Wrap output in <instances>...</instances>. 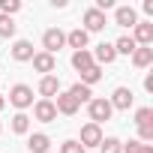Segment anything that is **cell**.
<instances>
[{
  "instance_id": "obj_24",
  "label": "cell",
  "mask_w": 153,
  "mask_h": 153,
  "mask_svg": "<svg viewBox=\"0 0 153 153\" xmlns=\"http://www.w3.org/2000/svg\"><path fill=\"white\" fill-rule=\"evenodd\" d=\"M135 123H138V126H150V123H153V108H147V105L138 108V111H135Z\"/></svg>"
},
{
  "instance_id": "obj_19",
  "label": "cell",
  "mask_w": 153,
  "mask_h": 153,
  "mask_svg": "<svg viewBox=\"0 0 153 153\" xmlns=\"http://www.w3.org/2000/svg\"><path fill=\"white\" fill-rule=\"evenodd\" d=\"M99 78H102V66H96V63H93L90 69H84V72H81V81H78V84H84V87H93Z\"/></svg>"
},
{
  "instance_id": "obj_18",
  "label": "cell",
  "mask_w": 153,
  "mask_h": 153,
  "mask_svg": "<svg viewBox=\"0 0 153 153\" xmlns=\"http://www.w3.org/2000/svg\"><path fill=\"white\" fill-rule=\"evenodd\" d=\"M72 66L78 69V72L90 69V66H93V54H90L87 48H84V51H75V54H72Z\"/></svg>"
},
{
  "instance_id": "obj_14",
  "label": "cell",
  "mask_w": 153,
  "mask_h": 153,
  "mask_svg": "<svg viewBox=\"0 0 153 153\" xmlns=\"http://www.w3.org/2000/svg\"><path fill=\"white\" fill-rule=\"evenodd\" d=\"M114 21H117L120 27H135V24H138V12H135L132 6H117Z\"/></svg>"
},
{
  "instance_id": "obj_17",
  "label": "cell",
  "mask_w": 153,
  "mask_h": 153,
  "mask_svg": "<svg viewBox=\"0 0 153 153\" xmlns=\"http://www.w3.org/2000/svg\"><path fill=\"white\" fill-rule=\"evenodd\" d=\"M132 63H135L138 69H147V66L153 63V48H141V45H138V48L132 51Z\"/></svg>"
},
{
  "instance_id": "obj_16",
  "label": "cell",
  "mask_w": 153,
  "mask_h": 153,
  "mask_svg": "<svg viewBox=\"0 0 153 153\" xmlns=\"http://www.w3.org/2000/svg\"><path fill=\"white\" fill-rule=\"evenodd\" d=\"M87 42H90V33H84L81 27H78V30H72V33H66V45L75 48V51H84Z\"/></svg>"
},
{
  "instance_id": "obj_13",
  "label": "cell",
  "mask_w": 153,
  "mask_h": 153,
  "mask_svg": "<svg viewBox=\"0 0 153 153\" xmlns=\"http://www.w3.org/2000/svg\"><path fill=\"white\" fill-rule=\"evenodd\" d=\"M93 54V63L99 66V63H114L117 60V51H114V45H108V42H102V45H96V51H90Z\"/></svg>"
},
{
  "instance_id": "obj_32",
  "label": "cell",
  "mask_w": 153,
  "mask_h": 153,
  "mask_svg": "<svg viewBox=\"0 0 153 153\" xmlns=\"http://www.w3.org/2000/svg\"><path fill=\"white\" fill-rule=\"evenodd\" d=\"M0 132H3V123H0Z\"/></svg>"
},
{
  "instance_id": "obj_8",
  "label": "cell",
  "mask_w": 153,
  "mask_h": 153,
  "mask_svg": "<svg viewBox=\"0 0 153 153\" xmlns=\"http://www.w3.org/2000/svg\"><path fill=\"white\" fill-rule=\"evenodd\" d=\"M99 30H105V12L87 9L84 12V33H99Z\"/></svg>"
},
{
  "instance_id": "obj_1",
  "label": "cell",
  "mask_w": 153,
  "mask_h": 153,
  "mask_svg": "<svg viewBox=\"0 0 153 153\" xmlns=\"http://www.w3.org/2000/svg\"><path fill=\"white\" fill-rule=\"evenodd\" d=\"M87 114H90V123H102V120H111V114H114V108H111V102L108 99H90L87 102Z\"/></svg>"
},
{
  "instance_id": "obj_5",
  "label": "cell",
  "mask_w": 153,
  "mask_h": 153,
  "mask_svg": "<svg viewBox=\"0 0 153 153\" xmlns=\"http://www.w3.org/2000/svg\"><path fill=\"white\" fill-rule=\"evenodd\" d=\"M33 117H36L39 123H54V120H57L54 102H51V99H39V102L33 105Z\"/></svg>"
},
{
  "instance_id": "obj_11",
  "label": "cell",
  "mask_w": 153,
  "mask_h": 153,
  "mask_svg": "<svg viewBox=\"0 0 153 153\" xmlns=\"http://www.w3.org/2000/svg\"><path fill=\"white\" fill-rule=\"evenodd\" d=\"M39 93H42V99L57 96L60 93V78H57V75H42V78H39Z\"/></svg>"
},
{
  "instance_id": "obj_10",
  "label": "cell",
  "mask_w": 153,
  "mask_h": 153,
  "mask_svg": "<svg viewBox=\"0 0 153 153\" xmlns=\"http://www.w3.org/2000/svg\"><path fill=\"white\" fill-rule=\"evenodd\" d=\"M30 63H33V69H36V72H42V75H51V72L57 69V60H54L51 54H45V51L33 54V60H30Z\"/></svg>"
},
{
  "instance_id": "obj_4",
  "label": "cell",
  "mask_w": 153,
  "mask_h": 153,
  "mask_svg": "<svg viewBox=\"0 0 153 153\" xmlns=\"http://www.w3.org/2000/svg\"><path fill=\"white\" fill-rule=\"evenodd\" d=\"M9 102H12L15 108H30V105H33V87L15 84V87L9 90Z\"/></svg>"
},
{
  "instance_id": "obj_28",
  "label": "cell",
  "mask_w": 153,
  "mask_h": 153,
  "mask_svg": "<svg viewBox=\"0 0 153 153\" xmlns=\"http://www.w3.org/2000/svg\"><path fill=\"white\" fill-rule=\"evenodd\" d=\"M138 141L141 144H150L153 141V123L150 126H138Z\"/></svg>"
},
{
  "instance_id": "obj_15",
  "label": "cell",
  "mask_w": 153,
  "mask_h": 153,
  "mask_svg": "<svg viewBox=\"0 0 153 153\" xmlns=\"http://www.w3.org/2000/svg\"><path fill=\"white\" fill-rule=\"evenodd\" d=\"M48 147H51V138H48L45 132H33V135L27 138V150H30V153H48Z\"/></svg>"
},
{
  "instance_id": "obj_31",
  "label": "cell",
  "mask_w": 153,
  "mask_h": 153,
  "mask_svg": "<svg viewBox=\"0 0 153 153\" xmlns=\"http://www.w3.org/2000/svg\"><path fill=\"white\" fill-rule=\"evenodd\" d=\"M3 105H6V99H3V96H0V111H3Z\"/></svg>"
},
{
  "instance_id": "obj_12",
  "label": "cell",
  "mask_w": 153,
  "mask_h": 153,
  "mask_svg": "<svg viewBox=\"0 0 153 153\" xmlns=\"http://www.w3.org/2000/svg\"><path fill=\"white\" fill-rule=\"evenodd\" d=\"M33 42H27V39H18L15 45H12V60H18V63H27V60H33Z\"/></svg>"
},
{
  "instance_id": "obj_2",
  "label": "cell",
  "mask_w": 153,
  "mask_h": 153,
  "mask_svg": "<svg viewBox=\"0 0 153 153\" xmlns=\"http://www.w3.org/2000/svg\"><path fill=\"white\" fill-rule=\"evenodd\" d=\"M63 45H66V33H63V30L51 27V30H45V33H42V48H45V54H51V57H54Z\"/></svg>"
},
{
  "instance_id": "obj_20",
  "label": "cell",
  "mask_w": 153,
  "mask_h": 153,
  "mask_svg": "<svg viewBox=\"0 0 153 153\" xmlns=\"http://www.w3.org/2000/svg\"><path fill=\"white\" fill-rule=\"evenodd\" d=\"M69 93H72V99L78 102V105L93 99V90H90V87H84V84H72V87H69Z\"/></svg>"
},
{
  "instance_id": "obj_21",
  "label": "cell",
  "mask_w": 153,
  "mask_h": 153,
  "mask_svg": "<svg viewBox=\"0 0 153 153\" xmlns=\"http://www.w3.org/2000/svg\"><path fill=\"white\" fill-rule=\"evenodd\" d=\"M27 129H30V117H27L24 111H18V114L12 117V132H15V135H27Z\"/></svg>"
},
{
  "instance_id": "obj_22",
  "label": "cell",
  "mask_w": 153,
  "mask_h": 153,
  "mask_svg": "<svg viewBox=\"0 0 153 153\" xmlns=\"http://www.w3.org/2000/svg\"><path fill=\"white\" fill-rule=\"evenodd\" d=\"M135 48H138V45L132 42V36H120V39L114 42V51H117V54H132Z\"/></svg>"
},
{
  "instance_id": "obj_3",
  "label": "cell",
  "mask_w": 153,
  "mask_h": 153,
  "mask_svg": "<svg viewBox=\"0 0 153 153\" xmlns=\"http://www.w3.org/2000/svg\"><path fill=\"white\" fill-rule=\"evenodd\" d=\"M102 126H96V123H84L81 126V138H78V144L87 150V147H99L102 144Z\"/></svg>"
},
{
  "instance_id": "obj_26",
  "label": "cell",
  "mask_w": 153,
  "mask_h": 153,
  "mask_svg": "<svg viewBox=\"0 0 153 153\" xmlns=\"http://www.w3.org/2000/svg\"><path fill=\"white\" fill-rule=\"evenodd\" d=\"M120 138H102V144H99V150L102 153H120Z\"/></svg>"
},
{
  "instance_id": "obj_7",
  "label": "cell",
  "mask_w": 153,
  "mask_h": 153,
  "mask_svg": "<svg viewBox=\"0 0 153 153\" xmlns=\"http://www.w3.org/2000/svg\"><path fill=\"white\" fill-rule=\"evenodd\" d=\"M111 108H117V111H129L132 108V102H135V96H132V90L129 87H117L114 93H111Z\"/></svg>"
},
{
  "instance_id": "obj_6",
  "label": "cell",
  "mask_w": 153,
  "mask_h": 153,
  "mask_svg": "<svg viewBox=\"0 0 153 153\" xmlns=\"http://www.w3.org/2000/svg\"><path fill=\"white\" fill-rule=\"evenodd\" d=\"M132 30H135V36H132L135 45H141V48H150L153 45V24L150 21H138Z\"/></svg>"
},
{
  "instance_id": "obj_25",
  "label": "cell",
  "mask_w": 153,
  "mask_h": 153,
  "mask_svg": "<svg viewBox=\"0 0 153 153\" xmlns=\"http://www.w3.org/2000/svg\"><path fill=\"white\" fill-rule=\"evenodd\" d=\"M18 9H21L18 0H0V15H9V18H12Z\"/></svg>"
},
{
  "instance_id": "obj_23",
  "label": "cell",
  "mask_w": 153,
  "mask_h": 153,
  "mask_svg": "<svg viewBox=\"0 0 153 153\" xmlns=\"http://www.w3.org/2000/svg\"><path fill=\"white\" fill-rule=\"evenodd\" d=\"M0 36H3V39L15 36V21H12L9 15H0Z\"/></svg>"
},
{
  "instance_id": "obj_27",
  "label": "cell",
  "mask_w": 153,
  "mask_h": 153,
  "mask_svg": "<svg viewBox=\"0 0 153 153\" xmlns=\"http://www.w3.org/2000/svg\"><path fill=\"white\" fill-rule=\"evenodd\" d=\"M60 153H87V150H84L78 141H63V144H60Z\"/></svg>"
},
{
  "instance_id": "obj_30",
  "label": "cell",
  "mask_w": 153,
  "mask_h": 153,
  "mask_svg": "<svg viewBox=\"0 0 153 153\" xmlns=\"http://www.w3.org/2000/svg\"><path fill=\"white\" fill-rule=\"evenodd\" d=\"M144 90H147V93H153V72H150L147 78H144Z\"/></svg>"
},
{
  "instance_id": "obj_9",
  "label": "cell",
  "mask_w": 153,
  "mask_h": 153,
  "mask_svg": "<svg viewBox=\"0 0 153 153\" xmlns=\"http://www.w3.org/2000/svg\"><path fill=\"white\" fill-rule=\"evenodd\" d=\"M54 108H57V114H66V117H72L75 111H78V102L72 99V93H69V90H63V93H57V102H54Z\"/></svg>"
},
{
  "instance_id": "obj_29",
  "label": "cell",
  "mask_w": 153,
  "mask_h": 153,
  "mask_svg": "<svg viewBox=\"0 0 153 153\" xmlns=\"http://www.w3.org/2000/svg\"><path fill=\"white\" fill-rule=\"evenodd\" d=\"M141 150H144L141 141H126V144L120 147V153H141Z\"/></svg>"
}]
</instances>
